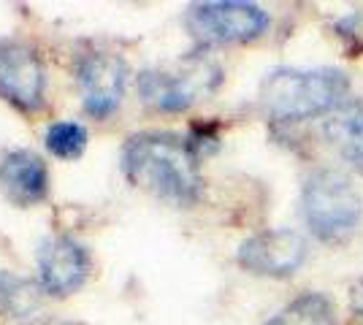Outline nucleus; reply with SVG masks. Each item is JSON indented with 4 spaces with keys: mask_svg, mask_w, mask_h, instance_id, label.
Segmentation results:
<instances>
[{
    "mask_svg": "<svg viewBox=\"0 0 363 325\" xmlns=\"http://www.w3.org/2000/svg\"><path fill=\"white\" fill-rule=\"evenodd\" d=\"M0 101L22 114L46 106V65L28 41L0 38Z\"/></svg>",
    "mask_w": 363,
    "mask_h": 325,
    "instance_id": "nucleus-7",
    "label": "nucleus"
},
{
    "mask_svg": "<svg viewBox=\"0 0 363 325\" xmlns=\"http://www.w3.org/2000/svg\"><path fill=\"white\" fill-rule=\"evenodd\" d=\"M184 25L201 47L223 44H250L269 30L272 16L255 3L242 0H214L196 3L187 8Z\"/></svg>",
    "mask_w": 363,
    "mask_h": 325,
    "instance_id": "nucleus-5",
    "label": "nucleus"
},
{
    "mask_svg": "<svg viewBox=\"0 0 363 325\" xmlns=\"http://www.w3.org/2000/svg\"><path fill=\"white\" fill-rule=\"evenodd\" d=\"M49 166L33 149H9L0 155V190L9 201L28 209L49 198Z\"/></svg>",
    "mask_w": 363,
    "mask_h": 325,
    "instance_id": "nucleus-10",
    "label": "nucleus"
},
{
    "mask_svg": "<svg viewBox=\"0 0 363 325\" xmlns=\"http://www.w3.org/2000/svg\"><path fill=\"white\" fill-rule=\"evenodd\" d=\"M223 84V68L203 52L184 55L179 60L144 68L136 79L138 98L155 111L179 114L206 101Z\"/></svg>",
    "mask_w": 363,
    "mask_h": 325,
    "instance_id": "nucleus-3",
    "label": "nucleus"
},
{
    "mask_svg": "<svg viewBox=\"0 0 363 325\" xmlns=\"http://www.w3.org/2000/svg\"><path fill=\"white\" fill-rule=\"evenodd\" d=\"M350 98V79L336 68H277L260 81L257 101L274 122L331 114Z\"/></svg>",
    "mask_w": 363,
    "mask_h": 325,
    "instance_id": "nucleus-2",
    "label": "nucleus"
},
{
    "mask_svg": "<svg viewBox=\"0 0 363 325\" xmlns=\"http://www.w3.org/2000/svg\"><path fill=\"white\" fill-rule=\"evenodd\" d=\"M301 215L320 241L339 244L361 225L363 198L347 173L320 169L303 182Z\"/></svg>",
    "mask_w": 363,
    "mask_h": 325,
    "instance_id": "nucleus-4",
    "label": "nucleus"
},
{
    "mask_svg": "<svg viewBox=\"0 0 363 325\" xmlns=\"http://www.w3.org/2000/svg\"><path fill=\"white\" fill-rule=\"evenodd\" d=\"M44 290L38 279L22 277L14 271H0V312L16 320H35L33 314L41 309Z\"/></svg>",
    "mask_w": 363,
    "mask_h": 325,
    "instance_id": "nucleus-12",
    "label": "nucleus"
},
{
    "mask_svg": "<svg viewBox=\"0 0 363 325\" xmlns=\"http://www.w3.org/2000/svg\"><path fill=\"white\" fill-rule=\"evenodd\" d=\"M266 325H339V320L328 295L303 293L285 304Z\"/></svg>",
    "mask_w": 363,
    "mask_h": 325,
    "instance_id": "nucleus-13",
    "label": "nucleus"
},
{
    "mask_svg": "<svg viewBox=\"0 0 363 325\" xmlns=\"http://www.w3.org/2000/svg\"><path fill=\"white\" fill-rule=\"evenodd\" d=\"M76 84L82 95V106L92 120H108L120 111L125 93H128V79L130 68L120 52L92 47L82 55H76L74 62Z\"/></svg>",
    "mask_w": 363,
    "mask_h": 325,
    "instance_id": "nucleus-6",
    "label": "nucleus"
},
{
    "mask_svg": "<svg viewBox=\"0 0 363 325\" xmlns=\"http://www.w3.org/2000/svg\"><path fill=\"white\" fill-rule=\"evenodd\" d=\"M306 241L301 233L290 228H272L244 239L236 252V261L244 271L255 277L282 279L296 274L306 261Z\"/></svg>",
    "mask_w": 363,
    "mask_h": 325,
    "instance_id": "nucleus-9",
    "label": "nucleus"
},
{
    "mask_svg": "<svg viewBox=\"0 0 363 325\" xmlns=\"http://www.w3.org/2000/svg\"><path fill=\"white\" fill-rule=\"evenodd\" d=\"M92 274L90 249L68 233H57L38 247V285L49 298H68L84 287Z\"/></svg>",
    "mask_w": 363,
    "mask_h": 325,
    "instance_id": "nucleus-8",
    "label": "nucleus"
},
{
    "mask_svg": "<svg viewBox=\"0 0 363 325\" xmlns=\"http://www.w3.org/2000/svg\"><path fill=\"white\" fill-rule=\"evenodd\" d=\"M120 169L133 187L171 206H196L203 195L201 155L187 136L171 130L133 133L122 144Z\"/></svg>",
    "mask_w": 363,
    "mask_h": 325,
    "instance_id": "nucleus-1",
    "label": "nucleus"
},
{
    "mask_svg": "<svg viewBox=\"0 0 363 325\" xmlns=\"http://www.w3.org/2000/svg\"><path fill=\"white\" fill-rule=\"evenodd\" d=\"M350 309H352L355 317H361L363 320V277L355 279L352 287H350Z\"/></svg>",
    "mask_w": 363,
    "mask_h": 325,
    "instance_id": "nucleus-15",
    "label": "nucleus"
},
{
    "mask_svg": "<svg viewBox=\"0 0 363 325\" xmlns=\"http://www.w3.org/2000/svg\"><path fill=\"white\" fill-rule=\"evenodd\" d=\"M28 325H84L79 320H65V317H35Z\"/></svg>",
    "mask_w": 363,
    "mask_h": 325,
    "instance_id": "nucleus-16",
    "label": "nucleus"
},
{
    "mask_svg": "<svg viewBox=\"0 0 363 325\" xmlns=\"http://www.w3.org/2000/svg\"><path fill=\"white\" fill-rule=\"evenodd\" d=\"M87 141L90 133L87 127L76 120H60V122H52L44 133V147L46 152L57 160H76V157L84 155L87 149Z\"/></svg>",
    "mask_w": 363,
    "mask_h": 325,
    "instance_id": "nucleus-14",
    "label": "nucleus"
},
{
    "mask_svg": "<svg viewBox=\"0 0 363 325\" xmlns=\"http://www.w3.org/2000/svg\"><path fill=\"white\" fill-rule=\"evenodd\" d=\"M325 141L352 171L363 173V103L347 98L323 125Z\"/></svg>",
    "mask_w": 363,
    "mask_h": 325,
    "instance_id": "nucleus-11",
    "label": "nucleus"
}]
</instances>
